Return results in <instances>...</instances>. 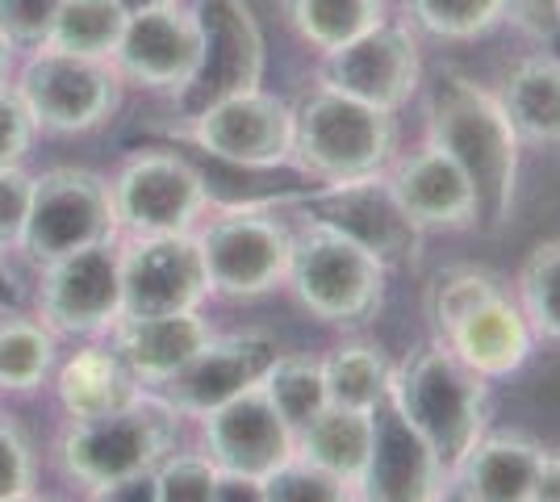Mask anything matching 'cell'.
<instances>
[{"mask_svg":"<svg viewBox=\"0 0 560 502\" xmlns=\"http://www.w3.org/2000/svg\"><path fill=\"white\" fill-rule=\"evenodd\" d=\"M59 4L63 0H0V38L13 50L47 47Z\"/></svg>","mask_w":560,"mask_h":502,"instance_id":"8d00e7d4","label":"cell"},{"mask_svg":"<svg viewBox=\"0 0 560 502\" xmlns=\"http://www.w3.org/2000/svg\"><path fill=\"white\" fill-rule=\"evenodd\" d=\"M38 323L55 335H101L121 318L117 240L38 264Z\"/></svg>","mask_w":560,"mask_h":502,"instance_id":"5bb4252c","label":"cell"},{"mask_svg":"<svg viewBox=\"0 0 560 502\" xmlns=\"http://www.w3.org/2000/svg\"><path fill=\"white\" fill-rule=\"evenodd\" d=\"M401 210L419 231H472L477 226V201L472 185L460 164L440 151L435 143H422L410 155H397L385 167Z\"/></svg>","mask_w":560,"mask_h":502,"instance_id":"ffe728a7","label":"cell"},{"mask_svg":"<svg viewBox=\"0 0 560 502\" xmlns=\"http://www.w3.org/2000/svg\"><path fill=\"white\" fill-rule=\"evenodd\" d=\"M444 343L465 360L468 369L486 382H502L518 373L532 352H536V331L527 323V314L518 311L506 289H498L493 297H486L472 314H465L452 331L444 335Z\"/></svg>","mask_w":560,"mask_h":502,"instance_id":"7402d4cb","label":"cell"},{"mask_svg":"<svg viewBox=\"0 0 560 502\" xmlns=\"http://www.w3.org/2000/svg\"><path fill=\"white\" fill-rule=\"evenodd\" d=\"M117 240L109 185L89 167H50L34 176L22 252L34 264H50L80 247Z\"/></svg>","mask_w":560,"mask_h":502,"instance_id":"ba28073f","label":"cell"},{"mask_svg":"<svg viewBox=\"0 0 560 502\" xmlns=\"http://www.w3.org/2000/svg\"><path fill=\"white\" fill-rule=\"evenodd\" d=\"M30 197H34V176L22 164L0 167V256L22 252Z\"/></svg>","mask_w":560,"mask_h":502,"instance_id":"74e56055","label":"cell"},{"mask_svg":"<svg viewBox=\"0 0 560 502\" xmlns=\"http://www.w3.org/2000/svg\"><path fill=\"white\" fill-rule=\"evenodd\" d=\"M389 268L369 256L360 243L305 218L293 231V264L289 281L293 297L327 327H364L385 302Z\"/></svg>","mask_w":560,"mask_h":502,"instance_id":"5b68a950","label":"cell"},{"mask_svg":"<svg viewBox=\"0 0 560 502\" xmlns=\"http://www.w3.org/2000/svg\"><path fill=\"white\" fill-rule=\"evenodd\" d=\"M498 101L523 147H560V55L536 50L511 63Z\"/></svg>","mask_w":560,"mask_h":502,"instance_id":"cb8c5ba5","label":"cell"},{"mask_svg":"<svg viewBox=\"0 0 560 502\" xmlns=\"http://www.w3.org/2000/svg\"><path fill=\"white\" fill-rule=\"evenodd\" d=\"M369 448H373V415L327 407L318 419H310L298 431L293 456H302L310 465H318V469L355 486L364 465H369Z\"/></svg>","mask_w":560,"mask_h":502,"instance_id":"d4e9b609","label":"cell"},{"mask_svg":"<svg viewBox=\"0 0 560 502\" xmlns=\"http://www.w3.org/2000/svg\"><path fill=\"white\" fill-rule=\"evenodd\" d=\"M435 502H465V499H460V494H456V490L447 486V490H444V494H440V499H435Z\"/></svg>","mask_w":560,"mask_h":502,"instance_id":"bcb514c9","label":"cell"},{"mask_svg":"<svg viewBox=\"0 0 560 502\" xmlns=\"http://www.w3.org/2000/svg\"><path fill=\"white\" fill-rule=\"evenodd\" d=\"M121 75L114 59L71 55L59 47H38L18 75V96L38 130L50 135H89L117 114Z\"/></svg>","mask_w":560,"mask_h":502,"instance_id":"52a82bcc","label":"cell"},{"mask_svg":"<svg viewBox=\"0 0 560 502\" xmlns=\"http://www.w3.org/2000/svg\"><path fill=\"white\" fill-rule=\"evenodd\" d=\"M305 218L348 235L385 268H415L422 256V240H427V231H419L401 210L385 172L343 180V185H323L318 192H310Z\"/></svg>","mask_w":560,"mask_h":502,"instance_id":"8fae6325","label":"cell"},{"mask_svg":"<svg viewBox=\"0 0 560 502\" xmlns=\"http://www.w3.org/2000/svg\"><path fill=\"white\" fill-rule=\"evenodd\" d=\"M192 143L238 167H284L293 160V105L259 89L218 96L192 114Z\"/></svg>","mask_w":560,"mask_h":502,"instance_id":"4fadbf2b","label":"cell"},{"mask_svg":"<svg viewBox=\"0 0 560 502\" xmlns=\"http://www.w3.org/2000/svg\"><path fill=\"white\" fill-rule=\"evenodd\" d=\"M121 30H126V13H121L117 0H63L47 47L71 50V55H93V59H114Z\"/></svg>","mask_w":560,"mask_h":502,"instance_id":"d6a6232c","label":"cell"},{"mask_svg":"<svg viewBox=\"0 0 560 502\" xmlns=\"http://www.w3.org/2000/svg\"><path fill=\"white\" fill-rule=\"evenodd\" d=\"M389 402L419 431L444 474H452L468 448L490 431V382L477 377L444 339L397 364Z\"/></svg>","mask_w":560,"mask_h":502,"instance_id":"7a4b0ae2","label":"cell"},{"mask_svg":"<svg viewBox=\"0 0 560 502\" xmlns=\"http://www.w3.org/2000/svg\"><path fill=\"white\" fill-rule=\"evenodd\" d=\"M210 297L256 302L289 281L293 226L272 206H231L197 226Z\"/></svg>","mask_w":560,"mask_h":502,"instance_id":"8992f818","label":"cell"},{"mask_svg":"<svg viewBox=\"0 0 560 502\" xmlns=\"http://www.w3.org/2000/svg\"><path fill=\"white\" fill-rule=\"evenodd\" d=\"M192 17L201 30V63L192 84L176 96L188 118L218 96L264 84V34L247 0H197Z\"/></svg>","mask_w":560,"mask_h":502,"instance_id":"9a60e30c","label":"cell"},{"mask_svg":"<svg viewBox=\"0 0 560 502\" xmlns=\"http://www.w3.org/2000/svg\"><path fill=\"white\" fill-rule=\"evenodd\" d=\"M13 502H50V499H38V494H25V499H13Z\"/></svg>","mask_w":560,"mask_h":502,"instance_id":"7dc6e473","label":"cell"},{"mask_svg":"<svg viewBox=\"0 0 560 502\" xmlns=\"http://www.w3.org/2000/svg\"><path fill=\"white\" fill-rule=\"evenodd\" d=\"M401 22L419 38L477 43L502 25V0H401Z\"/></svg>","mask_w":560,"mask_h":502,"instance_id":"f546056e","label":"cell"},{"mask_svg":"<svg viewBox=\"0 0 560 502\" xmlns=\"http://www.w3.org/2000/svg\"><path fill=\"white\" fill-rule=\"evenodd\" d=\"M293 444H298V431L280 419L259 385L231 398L226 407L201 415V453L222 474L264 481L293 456Z\"/></svg>","mask_w":560,"mask_h":502,"instance_id":"ac0fdd59","label":"cell"},{"mask_svg":"<svg viewBox=\"0 0 560 502\" xmlns=\"http://www.w3.org/2000/svg\"><path fill=\"white\" fill-rule=\"evenodd\" d=\"M121 314L201 311L210 302V277L197 231L185 235H126L117 243Z\"/></svg>","mask_w":560,"mask_h":502,"instance_id":"7c38bea8","label":"cell"},{"mask_svg":"<svg viewBox=\"0 0 560 502\" xmlns=\"http://www.w3.org/2000/svg\"><path fill=\"white\" fill-rule=\"evenodd\" d=\"M89 502H155V481H151V474L130 478V481H114V486L93 490Z\"/></svg>","mask_w":560,"mask_h":502,"instance_id":"b9f144b4","label":"cell"},{"mask_svg":"<svg viewBox=\"0 0 560 502\" xmlns=\"http://www.w3.org/2000/svg\"><path fill=\"white\" fill-rule=\"evenodd\" d=\"M213 502H264V481L238 478V474H222L218 478V494Z\"/></svg>","mask_w":560,"mask_h":502,"instance_id":"7bdbcfd3","label":"cell"},{"mask_svg":"<svg viewBox=\"0 0 560 502\" xmlns=\"http://www.w3.org/2000/svg\"><path fill=\"white\" fill-rule=\"evenodd\" d=\"M117 4H121V13H126V17H135V13L160 9V4H172V0H117Z\"/></svg>","mask_w":560,"mask_h":502,"instance_id":"ee69618b","label":"cell"},{"mask_svg":"<svg viewBox=\"0 0 560 502\" xmlns=\"http://www.w3.org/2000/svg\"><path fill=\"white\" fill-rule=\"evenodd\" d=\"M59 402L71 419H93V415H105V410L121 407L139 382L126 373V364L117 360L114 348H80L75 357L59 369Z\"/></svg>","mask_w":560,"mask_h":502,"instance_id":"484cf974","label":"cell"},{"mask_svg":"<svg viewBox=\"0 0 560 502\" xmlns=\"http://www.w3.org/2000/svg\"><path fill=\"white\" fill-rule=\"evenodd\" d=\"M498 281L481 268H444L427 289V318L435 327V339H444L465 314H472L486 297L498 293Z\"/></svg>","mask_w":560,"mask_h":502,"instance_id":"836d02e7","label":"cell"},{"mask_svg":"<svg viewBox=\"0 0 560 502\" xmlns=\"http://www.w3.org/2000/svg\"><path fill=\"white\" fill-rule=\"evenodd\" d=\"M397 114L364 105L327 84H314L293 105V160L318 185L376 176L397 160Z\"/></svg>","mask_w":560,"mask_h":502,"instance_id":"277c9868","label":"cell"},{"mask_svg":"<svg viewBox=\"0 0 560 502\" xmlns=\"http://www.w3.org/2000/svg\"><path fill=\"white\" fill-rule=\"evenodd\" d=\"M210 323L201 311L121 314L109 327V348L139 385L160 389L210 343Z\"/></svg>","mask_w":560,"mask_h":502,"instance_id":"44dd1931","label":"cell"},{"mask_svg":"<svg viewBox=\"0 0 560 502\" xmlns=\"http://www.w3.org/2000/svg\"><path fill=\"white\" fill-rule=\"evenodd\" d=\"M264 502H360V494L351 481L335 478L302 456H289L264 478Z\"/></svg>","mask_w":560,"mask_h":502,"instance_id":"e575fe53","label":"cell"},{"mask_svg":"<svg viewBox=\"0 0 560 502\" xmlns=\"http://www.w3.org/2000/svg\"><path fill=\"white\" fill-rule=\"evenodd\" d=\"M264 398L277 407V415L293 431H302L310 419H318L327 402V382H323V364L310 357H284L272 360V369L264 373Z\"/></svg>","mask_w":560,"mask_h":502,"instance_id":"1f68e13d","label":"cell"},{"mask_svg":"<svg viewBox=\"0 0 560 502\" xmlns=\"http://www.w3.org/2000/svg\"><path fill=\"white\" fill-rule=\"evenodd\" d=\"M277 357L280 348L268 331L210 335V343L172 382L160 385V394L180 410V419H201L210 410L226 407L238 394L256 389Z\"/></svg>","mask_w":560,"mask_h":502,"instance_id":"e0dca14e","label":"cell"},{"mask_svg":"<svg viewBox=\"0 0 560 502\" xmlns=\"http://www.w3.org/2000/svg\"><path fill=\"white\" fill-rule=\"evenodd\" d=\"M34 478H38V465H34L30 440L18 431V423L0 419V502L34 494Z\"/></svg>","mask_w":560,"mask_h":502,"instance_id":"f35d334b","label":"cell"},{"mask_svg":"<svg viewBox=\"0 0 560 502\" xmlns=\"http://www.w3.org/2000/svg\"><path fill=\"white\" fill-rule=\"evenodd\" d=\"M9 59H13V47L0 38V84H4V75H9Z\"/></svg>","mask_w":560,"mask_h":502,"instance_id":"f6af8a7d","label":"cell"},{"mask_svg":"<svg viewBox=\"0 0 560 502\" xmlns=\"http://www.w3.org/2000/svg\"><path fill=\"white\" fill-rule=\"evenodd\" d=\"M318 84L348 93L385 114H401L422 89V43L406 22L385 17L360 38L323 55Z\"/></svg>","mask_w":560,"mask_h":502,"instance_id":"30bf717a","label":"cell"},{"mask_svg":"<svg viewBox=\"0 0 560 502\" xmlns=\"http://www.w3.org/2000/svg\"><path fill=\"white\" fill-rule=\"evenodd\" d=\"M34 135H38V126L22 105L18 89L0 84V167L22 164L30 147H34Z\"/></svg>","mask_w":560,"mask_h":502,"instance_id":"ab89813d","label":"cell"},{"mask_svg":"<svg viewBox=\"0 0 560 502\" xmlns=\"http://www.w3.org/2000/svg\"><path fill=\"white\" fill-rule=\"evenodd\" d=\"M293 34L310 50L330 55L389 17V0H284Z\"/></svg>","mask_w":560,"mask_h":502,"instance_id":"83f0119b","label":"cell"},{"mask_svg":"<svg viewBox=\"0 0 560 502\" xmlns=\"http://www.w3.org/2000/svg\"><path fill=\"white\" fill-rule=\"evenodd\" d=\"M55 369V331L38 318H0V394H30Z\"/></svg>","mask_w":560,"mask_h":502,"instance_id":"f1b7e54d","label":"cell"},{"mask_svg":"<svg viewBox=\"0 0 560 502\" xmlns=\"http://www.w3.org/2000/svg\"><path fill=\"white\" fill-rule=\"evenodd\" d=\"M180 410L160 389H135L121 407L71 419L59 440V465L75 486L101 490L114 481H130L151 474L167 453H176Z\"/></svg>","mask_w":560,"mask_h":502,"instance_id":"3957f363","label":"cell"},{"mask_svg":"<svg viewBox=\"0 0 560 502\" xmlns=\"http://www.w3.org/2000/svg\"><path fill=\"white\" fill-rule=\"evenodd\" d=\"M444 490V465L385 398L373 410V448H369L364 474L355 481L360 502H435Z\"/></svg>","mask_w":560,"mask_h":502,"instance_id":"d6986e66","label":"cell"},{"mask_svg":"<svg viewBox=\"0 0 560 502\" xmlns=\"http://www.w3.org/2000/svg\"><path fill=\"white\" fill-rule=\"evenodd\" d=\"M222 469L206 453H167L155 469V502H213Z\"/></svg>","mask_w":560,"mask_h":502,"instance_id":"d590c367","label":"cell"},{"mask_svg":"<svg viewBox=\"0 0 560 502\" xmlns=\"http://www.w3.org/2000/svg\"><path fill=\"white\" fill-rule=\"evenodd\" d=\"M117 231L126 235H185L210 210V185L201 167L176 151H139L114 176Z\"/></svg>","mask_w":560,"mask_h":502,"instance_id":"9c48e42d","label":"cell"},{"mask_svg":"<svg viewBox=\"0 0 560 502\" xmlns=\"http://www.w3.org/2000/svg\"><path fill=\"white\" fill-rule=\"evenodd\" d=\"M197 63H201V30L188 4L172 0L126 17L121 43L114 50V68L121 80L147 93L180 96L192 84Z\"/></svg>","mask_w":560,"mask_h":502,"instance_id":"2e32d148","label":"cell"},{"mask_svg":"<svg viewBox=\"0 0 560 502\" xmlns=\"http://www.w3.org/2000/svg\"><path fill=\"white\" fill-rule=\"evenodd\" d=\"M514 302L527 314L536 339L560 348V240H544L527 252L514 281Z\"/></svg>","mask_w":560,"mask_h":502,"instance_id":"4dcf8cb0","label":"cell"},{"mask_svg":"<svg viewBox=\"0 0 560 502\" xmlns=\"http://www.w3.org/2000/svg\"><path fill=\"white\" fill-rule=\"evenodd\" d=\"M323 364V382H327V402L343 410H364L373 415L394 385V364L385 360V352L376 343L364 339H348L339 348H330Z\"/></svg>","mask_w":560,"mask_h":502,"instance_id":"4316f807","label":"cell"},{"mask_svg":"<svg viewBox=\"0 0 560 502\" xmlns=\"http://www.w3.org/2000/svg\"><path fill=\"white\" fill-rule=\"evenodd\" d=\"M539 456L544 444L523 431H486L447 474V486L465 502H532Z\"/></svg>","mask_w":560,"mask_h":502,"instance_id":"603a6c76","label":"cell"},{"mask_svg":"<svg viewBox=\"0 0 560 502\" xmlns=\"http://www.w3.org/2000/svg\"><path fill=\"white\" fill-rule=\"evenodd\" d=\"M427 143L447 151L472 185L477 231L498 235L514 210L523 143L498 93L465 72H444L427 93Z\"/></svg>","mask_w":560,"mask_h":502,"instance_id":"6da1fadb","label":"cell"},{"mask_svg":"<svg viewBox=\"0 0 560 502\" xmlns=\"http://www.w3.org/2000/svg\"><path fill=\"white\" fill-rule=\"evenodd\" d=\"M502 22H511L532 43H557L560 0H502Z\"/></svg>","mask_w":560,"mask_h":502,"instance_id":"60d3db41","label":"cell"}]
</instances>
